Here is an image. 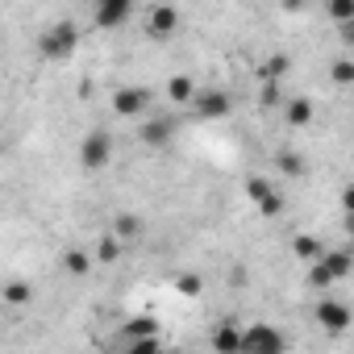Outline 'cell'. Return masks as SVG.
Wrapping results in <instances>:
<instances>
[{
	"mask_svg": "<svg viewBox=\"0 0 354 354\" xmlns=\"http://www.w3.org/2000/svg\"><path fill=\"white\" fill-rule=\"evenodd\" d=\"M75 46H80V30H75L71 21H59V26H50V30L38 38V50H42V59H50V63L67 59Z\"/></svg>",
	"mask_w": 354,
	"mask_h": 354,
	"instance_id": "cell-1",
	"label": "cell"
},
{
	"mask_svg": "<svg viewBox=\"0 0 354 354\" xmlns=\"http://www.w3.org/2000/svg\"><path fill=\"white\" fill-rule=\"evenodd\" d=\"M350 267H354V254H350V250H329V254H321L317 267L308 271V283H313V288H329V283L346 279Z\"/></svg>",
	"mask_w": 354,
	"mask_h": 354,
	"instance_id": "cell-2",
	"label": "cell"
},
{
	"mask_svg": "<svg viewBox=\"0 0 354 354\" xmlns=\"http://www.w3.org/2000/svg\"><path fill=\"white\" fill-rule=\"evenodd\" d=\"M109 158H113V133L109 129H92L84 138V146H80V167L84 171H100V167H109Z\"/></svg>",
	"mask_w": 354,
	"mask_h": 354,
	"instance_id": "cell-3",
	"label": "cell"
},
{
	"mask_svg": "<svg viewBox=\"0 0 354 354\" xmlns=\"http://www.w3.org/2000/svg\"><path fill=\"white\" fill-rule=\"evenodd\" d=\"M288 342L275 325H250L246 337H242V354H283Z\"/></svg>",
	"mask_w": 354,
	"mask_h": 354,
	"instance_id": "cell-4",
	"label": "cell"
},
{
	"mask_svg": "<svg viewBox=\"0 0 354 354\" xmlns=\"http://www.w3.org/2000/svg\"><path fill=\"white\" fill-rule=\"evenodd\" d=\"M246 196L254 201V209H259L263 217H275V213L283 209V196H279V188H275V184H267L263 175H250V180H246Z\"/></svg>",
	"mask_w": 354,
	"mask_h": 354,
	"instance_id": "cell-5",
	"label": "cell"
},
{
	"mask_svg": "<svg viewBox=\"0 0 354 354\" xmlns=\"http://www.w3.org/2000/svg\"><path fill=\"white\" fill-rule=\"evenodd\" d=\"M350 308L342 304V300H317V325L325 329V333H333V337H342L346 329H350Z\"/></svg>",
	"mask_w": 354,
	"mask_h": 354,
	"instance_id": "cell-6",
	"label": "cell"
},
{
	"mask_svg": "<svg viewBox=\"0 0 354 354\" xmlns=\"http://www.w3.org/2000/svg\"><path fill=\"white\" fill-rule=\"evenodd\" d=\"M133 17V5L129 0H104V5H96V13H92V21L100 26V30H117V26H125Z\"/></svg>",
	"mask_w": 354,
	"mask_h": 354,
	"instance_id": "cell-7",
	"label": "cell"
},
{
	"mask_svg": "<svg viewBox=\"0 0 354 354\" xmlns=\"http://www.w3.org/2000/svg\"><path fill=\"white\" fill-rule=\"evenodd\" d=\"M146 100H150L146 88H117V92H113V109H117L121 117H138V113L146 109Z\"/></svg>",
	"mask_w": 354,
	"mask_h": 354,
	"instance_id": "cell-8",
	"label": "cell"
},
{
	"mask_svg": "<svg viewBox=\"0 0 354 354\" xmlns=\"http://www.w3.org/2000/svg\"><path fill=\"white\" fill-rule=\"evenodd\" d=\"M242 337H246V329H238L234 321H221L213 329V350L217 354H242Z\"/></svg>",
	"mask_w": 354,
	"mask_h": 354,
	"instance_id": "cell-9",
	"label": "cell"
},
{
	"mask_svg": "<svg viewBox=\"0 0 354 354\" xmlns=\"http://www.w3.org/2000/svg\"><path fill=\"white\" fill-rule=\"evenodd\" d=\"M175 26H180V13H175V9H167V5L150 9V21H146L150 38H171V34H175Z\"/></svg>",
	"mask_w": 354,
	"mask_h": 354,
	"instance_id": "cell-10",
	"label": "cell"
},
{
	"mask_svg": "<svg viewBox=\"0 0 354 354\" xmlns=\"http://www.w3.org/2000/svg\"><path fill=\"white\" fill-rule=\"evenodd\" d=\"M192 104H196L201 117H225V113H230V96H225V92H201Z\"/></svg>",
	"mask_w": 354,
	"mask_h": 354,
	"instance_id": "cell-11",
	"label": "cell"
},
{
	"mask_svg": "<svg viewBox=\"0 0 354 354\" xmlns=\"http://www.w3.org/2000/svg\"><path fill=\"white\" fill-rule=\"evenodd\" d=\"M201 92H196V84L188 80V75H175L171 84H167V100H175V104H192Z\"/></svg>",
	"mask_w": 354,
	"mask_h": 354,
	"instance_id": "cell-12",
	"label": "cell"
},
{
	"mask_svg": "<svg viewBox=\"0 0 354 354\" xmlns=\"http://www.w3.org/2000/svg\"><path fill=\"white\" fill-rule=\"evenodd\" d=\"M171 133H175V121H167V117H158V121L142 125V142H146V146H162Z\"/></svg>",
	"mask_w": 354,
	"mask_h": 354,
	"instance_id": "cell-13",
	"label": "cell"
},
{
	"mask_svg": "<svg viewBox=\"0 0 354 354\" xmlns=\"http://www.w3.org/2000/svg\"><path fill=\"white\" fill-rule=\"evenodd\" d=\"M113 238H121V242H133V238H142V217H133V213H121V217L113 221Z\"/></svg>",
	"mask_w": 354,
	"mask_h": 354,
	"instance_id": "cell-14",
	"label": "cell"
},
{
	"mask_svg": "<svg viewBox=\"0 0 354 354\" xmlns=\"http://www.w3.org/2000/svg\"><path fill=\"white\" fill-rule=\"evenodd\" d=\"M158 333V321L154 317H133L129 325H125V337L129 342H146V337H154Z\"/></svg>",
	"mask_w": 354,
	"mask_h": 354,
	"instance_id": "cell-15",
	"label": "cell"
},
{
	"mask_svg": "<svg viewBox=\"0 0 354 354\" xmlns=\"http://www.w3.org/2000/svg\"><path fill=\"white\" fill-rule=\"evenodd\" d=\"M308 121H313V100H304V96L288 100V125H308Z\"/></svg>",
	"mask_w": 354,
	"mask_h": 354,
	"instance_id": "cell-16",
	"label": "cell"
},
{
	"mask_svg": "<svg viewBox=\"0 0 354 354\" xmlns=\"http://www.w3.org/2000/svg\"><path fill=\"white\" fill-rule=\"evenodd\" d=\"M30 300H34V288H30V283L13 279V283L5 288V304H9V308H21V304H30Z\"/></svg>",
	"mask_w": 354,
	"mask_h": 354,
	"instance_id": "cell-17",
	"label": "cell"
},
{
	"mask_svg": "<svg viewBox=\"0 0 354 354\" xmlns=\"http://www.w3.org/2000/svg\"><path fill=\"white\" fill-rule=\"evenodd\" d=\"M63 267H67L71 275H88V271H92V259H88L84 250H67V254H63Z\"/></svg>",
	"mask_w": 354,
	"mask_h": 354,
	"instance_id": "cell-18",
	"label": "cell"
},
{
	"mask_svg": "<svg viewBox=\"0 0 354 354\" xmlns=\"http://www.w3.org/2000/svg\"><path fill=\"white\" fill-rule=\"evenodd\" d=\"M325 17L329 21H354V0H333V5H325Z\"/></svg>",
	"mask_w": 354,
	"mask_h": 354,
	"instance_id": "cell-19",
	"label": "cell"
},
{
	"mask_svg": "<svg viewBox=\"0 0 354 354\" xmlns=\"http://www.w3.org/2000/svg\"><path fill=\"white\" fill-rule=\"evenodd\" d=\"M292 250H296V259H313V263L321 259V242H317V238H308V234H304V238H296V242H292Z\"/></svg>",
	"mask_w": 354,
	"mask_h": 354,
	"instance_id": "cell-20",
	"label": "cell"
},
{
	"mask_svg": "<svg viewBox=\"0 0 354 354\" xmlns=\"http://www.w3.org/2000/svg\"><path fill=\"white\" fill-rule=\"evenodd\" d=\"M329 75H333V84H354V59H337L329 67Z\"/></svg>",
	"mask_w": 354,
	"mask_h": 354,
	"instance_id": "cell-21",
	"label": "cell"
},
{
	"mask_svg": "<svg viewBox=\"0 0 354 354\" xmlns=\"http://www.w3.org/2000/svg\"><path fill=\"white\" fill-rule=\"evenodd\" d=\"M288 71V55H271L267 63H263V80H279Z\"/></svg>",
	"mask_w": 354,
	"mask_h": 354,
	"instance_id": "cell-22",
	"label": "cell"
},
{
	"mask_svg": "<svg viewBox=\"0 0 354 354\" xmlns=\"http://www.w3.org/2000/svg\"><path fill=\"white\" fill-rule=\"evenodd\" d=\"M279 167H283V175H304V158H300V154H292V150H283V154H279Z\"/></svg>",
	"mask_w": 354,
	"mask_h": 354,
	"instance_id": "cell-23",
	"label": "cell"
},
{
	"mask_svg": "<svg viewBox=\"0 0 354 354\" xmlns=\"http://www.w3.org/2000/svg\"><path fill=\"white\" fill-rule=\"evenodd\" d=\"M129 354H167L158 337H146V342H129Z\"/></svg>",
	"mask_w": 354,
	"mask_h": 354,
	"instance_id": "cell-24",
	"label": "cell"
},
{
	"mask_svg": "<svg viewBox=\"0 0 354 354\" xmlns=\"http://www.w3.org/2000/svg\"><path fill=\"white\" fill-rule=\"evenodd\" d=\"M175 288H180V296H201V275H180V283H175Z\"/></svg>",
	"mask_w": 354,
	"mask_h": 354,
	"instance_id": "cell-25",
	"label": "cell"
},
{
	"mask_svg": "<svg viewBox=\"0 0 354 354\" xmlns=\"http://www.w3.org/2000/svg\"><path fill=\"white\" fill-rule=\"evenodd\" d=\"M96 254H100V263H113V259H117V254H121V238H104V242H100V250H96Z\"/></svg>",
	"mask_w": 354,
	"mask_h": 354,
	"instance_id": "cell-26",
	"label": "cell"
},
{
	"mask_svg": "<svg viewBox=\"0 0 354 354\" xmlns=\"http://www.w3.org/2000/svg\"><path fill=\"white\" fill-rule=\"evenodd\" d=\"M263 104H279V88L275 84H263Z\"/></svg>",
	"mask_w": 354,
	"mask_h": 354,
	"instance_id": "cell-27",
	"label": "cell"
},
{
	"mask_svg": "<svg viewBox=\"0 0 354 354\" xmlns=\"http://www.w3.org/2000/svg\"><path fill=\"white\" fill-rule=\"evenodd\" d=\"M342 209H346V217H354V184L342 192Z\"/></svg>",
	"mask_w": 354,
	"mask_h": 354,
	"instance_id": "cell-28",
	"label": "cell"
},
{
	"mask_svg": "<svg viewBox=\"0 0 354 354\" xmlns=\"http://www.w3.org/2000/svg\"><path fill=\"white\" fill-rule=\"evenodd\" d=\"M346 234H350V246H354V217H346Z\"/></svg>",
	"mask_w": 354,
	"mask_h": 354,
	"instance_id": "cell-29",
	"label": "cell"
},
{
	"mask_svg": "<svg viewBox=\"0 0 354 354\" xmlns=\"http://www.w3.org/2000/svg\"><path fill=\"white\" fill-rule=\"evenodd\" d=\"M346 42H354V21H350V26H346Z\"/></svg>",
	"mask_w": 354,
	"mask_h": 354,
	"instance_id": "cell-30",
	"label": "cell"
}]
</instances>
